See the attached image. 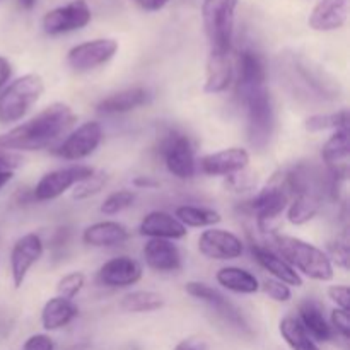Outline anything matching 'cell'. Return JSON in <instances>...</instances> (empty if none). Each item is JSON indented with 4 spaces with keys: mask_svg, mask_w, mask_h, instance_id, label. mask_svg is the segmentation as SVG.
<instances>
[{
    "mask_svg": "<svg viewBox=\"0 0 350 350\" xmlns=\"http://www.w3.org/2000/svg\"><path fill=\"white\" fill-rule=\"evenodd\" d=\"M77 120L74 109L65 103H51L26 122L0 135V149L10 152H34L50 147L72 129Z\"/></svg>",
    "mask_w": 350,
    "mask_h": 350,
    "instance_id": "1",
    "label": "cell"
},
{
    "mask_svg": "<svg viewBox=\"0 0 350 350\" xmlns=\"http://www.w3.org/2000/svg\"><path fill=\"white\" fill-rule=\"evenodd\" d=\"M275 252L299 273L317 282H332L335 277V267L321 248L296 236L275 234L273 238Z\"/></svg>",
    "mask_w": 350,
    "mask_h": 350,
    "instance_id": "2",
    "label": "cell"
},
{
    "mask_svg": "<svg viewBox=\"0 0 350 350\" xmlns=\"http://www.w3.org/2000/svg\"><path fill=\"white\" fill-rule=\"evenodd\" d=\"M239 103L246 113L248 140L256 150H265L275 132V106L269 85L241 96Z\"/></svg>",
    "mask_w": 350,
    "mask_h": 350,
    "instance_id": "3",
    "label": "cell"
},
{
    "mask_svg": "<svg viewBox=\"0 0 350 350\" xmlns=\"http://www.w3.org/2000/svg\"><path fill=\"white\" fill-rule=\"evenodd\" d=\"M44 92V81L40 74H24L10 81L0 91V123L14 125L21 122Z\"/></svg>",
    "mask_w": 350,
    "mask_h": 350,
    "instance_id": "4",
    "label": "cell"
},
{
    "mask_svg": "<svg viewBox=\"0 0 350 350\" xmlns=\"http://www.w3.org/2000/svg\"><path fill=\"white\" fill-rule=\"evenodd\" d=\"M239 0H204L202 19L212 53H231Z\"/></svg>",
    "mask_w": 350,
    "mask_h": 350,
    "instance_id": "5",
    "label": "cell"
},
{
    "mask_svg": "<svg viewBox=\"0 0 350 350\" xmlns=\"http://www.w3.org/2000/svg\"><path fill=\"white\" fill-rule=\"evenodd\" d=\"M291 202V190L284 173L275 174L255 197L248 202L250 214L256 217V224L262 231H270L273 222L279 221Z\"/></svg>",
    "mask_w": 350,
    "mask_h": 350,
    "instance_id": "6",
    "label": "cell"
},
{
    "mask_svg": "<svg viewBox=\"0 0 350 350\" xmlns=\"http://www.w3.org/2000/svg\"><path fill=\"white\" fill-rule=\"evenodd\" d=\"M159 156L167 173L176 180L187 181L197 174V154L190 137L178 130H171L159 144Z\"/></svg>",
    "mask_w": 350,
    "mask_h": 350,
    "instance_id": "7",
    "label": "cell"
},
{
    "mask_svg": "<svg viewBox=\"0 0 350 350\" xmlns=\"http://www.w3.org/2000/svg\"><path fill=\"white\" fill-rule=\"evenodd\" d=\"M185 293L188 294L193 299L202 301V303L207 304L211 310L215 311L219 318L224 321L226 325L232 328V330L239 332L241 335H248L252 337L253 330L250 327L248 320H246L245 314L241 313L238 306L234 303L228 299L222 293H219L217 289H214L212 286L205 282H198V280H190V282L185 284Z\"/></svg>",
    "mask_w": 350,
    "mask_h": 350,
    "instance_id": "8",
    "label": "cell"
},
{
    "mask_svg": "<svg viewBox=\"0 0 350 350\" xmlns=\"http://www.w3.org/2000/svg\"><path fill=\"white\" fill-rule=\"evenodd\" d=\"M94 167L85 166V164H70V166L58 167V170L48 171L40 178L34 188L31 190L34 202H51L60 198L68 190L91 176L94 173Z\"/></svg>",
    "mask_w": 350,
    "mask_h": 350,
    "instance_id": "9",
    "label": "cell"
},
{
    "mask_svg": "<svg viewBox=\"0 0 350 350\" xmlns=\"http://www.w3.org/2000/svg\"><path fill=\"white\" fill-rule=\"evenodd\" d=\"M103 139H105V130L101 123L96 120L84 122L65 137L64 142L53 150V154L64 161L79 163L91 157L99 149Z\"/></svg>",
    "mask_w": 350,
    "mask_h": 350,
    "instance_id": "10",
    "label": "cell"
},
{
    "mask_svg": "<svg viewBox=\"0 0 350 350\" xmlns=\"http://www.w3.org/2000/svg\"><path fill=\"white\" fill-rule=\"evenodd\" d=\"M120 50L118 41L113 38H96L82 41L67 51V65L77 74L91 72L109 64Z\"/></svg>",
    "mask_w": 350,
    "mask_h": 350,
    "instance_id": "11",
    "label": "cell"
},
{
    "mask_svg": "<svg viewBox=\"0 0 350 350\" xmlns=\"http://www.w3.org/2000/svg\"><path fill=\"white\" fill-rule=\"evenodd\" d=\"M91 19L92 12L89 3L85 0H72L65 5L48 10L43 16L41 26L44 33L50 36H60V34L84 29L91 23Z\"/></svg>",
    "mask_w": 350,
    "mask_h": 350,
    "instance_id": "12",
    "label": "cell"
},
{
    "mask_svg": "<svg viewBox=\"0 0 350 350\" xmlns=\"http://www.w3.org/2000/svg\"><path fill=\"white\" fill-rule=\"evenodd\" d=\"M198 252L207 260L215 262H231L241 258L245 253V243L229 229L208 228L198 236Z\"/></svg>",
    "mask_w": 350,
    "mask_h": 350,
    "instance_id": "13",
    "label": "cell"
},
{
    "mask_svg": "<svg viewBox=\"0 0 350 350\" xmlns=\"http://www.w3.org/2000/svg\"><path fill=\"white\" fill-rule=\"evenodd\" d=\"M44 253V243L36 232H27L21 236L10 250V279L16 289H21L26 282L27 273L41 260Z\"/></svg>",
    "mask_w": 350,
    "mask_h": 350,
    "instance_id": "14",
    "label": "cell"
},
{
    "mask_svg": "<svg viewBox=\"0 0 350 350\" xmlns=\"http://www.w3.org/2000/svg\"><path fill=\"white\" fill-rule=\"evenodd\" d=\"M234 74L238 98L255 91V89L265 88L267 79H269L265 57L253 48H243L236 57Z\"/></svg>",
    "mask_w": 350,
    "mask_h": 350,
    "instance_id": "15",
    "label": "cell"
},
{
    "mask_svg": "<svg viewBox=\"0 0 350 350\" xmlns=\"http://www.w3.org/2000/svg\"><path fill=\"white\" fill-rule=\"evenodd\" d=\"M144 269L132 256H115L99 267L96 282L106 289H126L142 280Z\"/></svg>",
    "mask_w": 350,
    "mask_h": 350,
    "instance_id": "16",
    "label": "cell"
},
{
    "mask_svg": "<svg viewBox=\"0 0 350 350\" xmlns=\"http://www.w3.org/2000/svg\"><path fill=\"white\" fill-rule=\"evenodd\" d=\"M252 156L243 147H228L217 152L205 154L197 161V170L207 176L228 178L250 167Z\"/></svg>",
    "mask_w": 350,
    "mask_h": 350,
    "instance_id": "17",
    "label": "cell"
},
{
    "mask_svg": "<svg viewBox=\"0 0 350 350\" xmlns=\"http://www.w3.org/2000/svg\"><path fill=\"white\" fill-rule=\"evenodd\" d=\"M147 269L157 273H174L183 269V256L174 241L167 239H147L142 248Z\"/></svg>",
    "mask_w": 350,
    "mask_h": 350,
    "instance_id": "18",
    "label": "cell"
},
{
    "mask_svg": "<svg viewBox=\"0 0 350 350\" xmlns=\"http://www.w3.org/2000/svg\"><path fill=\"white\" fill-rule=\"evenodd\" d=\"M250 250H252V255L255 258V262L262 267L263 270L270 273V277L275 280H280L286 286L289 287H303L304 280L275 250L269 248V246H263L260 243L253 241L250 245Z\"/></svg>",
    "mask_w": 350,
    "mask_h": 350,
    "instance_id": "19",
    "label": "cell"
},
{
    "mask_svg": "<svg viewBox=\"0 0 350 350\" xmlns=\"http://www.w3.org/2000/svg\"><path fill=\"white\" fill-rule=\"evenodd\" d=\"M139 234L149 239H167V241H180L187 238L188 229L166 211H152L144 215L139 226Z\"/></svg>",
    "mask_w": 350,
    "mask_h": 350,
    "instance_id": "20",
    "label": "cell"
},
{
    "mask_svg": "<svg viewBox=\"0 0 350 350\" xmlns=\"http://www.w3.org/2000/svg\"><path fill=\"white\" fill-rule=\"evenodd\" d=\"M349 0H318L308 17V26L318 33L337 31L347 24Z\"/></svg>",
    "mask_w": 350,
    "mask_h": 350,
    "instance_id": "21",
    "label": "cell"
},
{
    "mask_svg": "<svg viewBox=\"0 0 350 350\" xmlns=\"http://www.w3.org/2000/svg\"><path fill=\"white\" fill-rule=\"evenodd\" d=\"M150 103V92L149 89L142 88V85H135V88L123 89V91L113 92V94L106 96L101 101L96 105V109L101 115H125V113L135 111V109L142 108V106Z\"/></svg>",
    "mask_w": 350,
    "mask_h": 350,
    "instance_id": "22",
    "label": "cell"
},
{
    "mask_svg": "<svg viewBox=\"0 0 350 350\" xmlns=\"http://www.w3.org/2000/svg\"><path fill=\"white\" fill-rule=\"evenodd\" d=\"M232 81H234V60L231 53L208 51L204 91L207 94H221L231 88Z\"/></svg>",
    "mask_w": 350,
    "mask_h": 350,
    "instance_id": "23",
    "label": "cell"
},
{
    "mask_svg": "<svg viewBox=\"0 0 350 350\" xmlns=\"http://www.w3.org/2000/svg\"><path fill=\"white\" fill-rule=\"evenodd\" d=\"M129 239V228L118 221H99L82 231V243L91 248H115Z\"/></svg>",
    "mask_w": 350,
    "mask_h": 350,
    "instance_id": "24",
    "label": "cell"
},
{
    "mask_svg": "<svg viewBox=\"0 0 350 350\" xmlns=\"http://www.w3.org/2000/svg\"><path fill=\"white\" fill-rule=\"evenodd\" d=\"M296 318L314 342H330L335 337L334 330H332L330 323L323 313V306H321L320 301L313 299V297L301 301L299 306H297Z\"/></svg>",
    "mask_w": 350,
    "mask_h": 350,
    "instance_id": "25",
    "label": "cell"
},
{
    "mask_svg": "<svg viewBox=\"0 0 350 350\" xmlns=\"http://www.w3.org/2000/svg\"><path fill=\"white\" fill-rule=\"evenodd\" d=\"M79 317V308L72 299L55 296L44 303L41 310V327L44 332H58L68 327Z\"/></svg>",
    "mask_w": 350,
    "mask_h": 350,
    "instance_id": "26",
    "label": "cell"
},
{
    "mask_svg": "<svg viewBox=\"0 0 350 350\" xmlns=\"http://www.w3.org/2000/svg\"><path fill=\"white\" fill-rule=\"evenodd\" d=\"M349 129L332 132V135L321 147V161L327 166L328 173L349 171Z\"/></svg>",
    "mask_w": 350,
    "mask_h": 350,
    "instance_id": "27",
    "label": "cell"
},
{
    "mask_svg": "<svg viewBox=\"0 0 350 350\" xmlns=\"http://www.w3.org/2000/svg\"><path fill=\"white\" fill-rule=\"evenodd\" d=\"M215 282L229 293L245 294V296L256 294L260 291L258 277L243 267H222L215 273Z\"/></svg>",
    "mask_w": 350,
    "mask_h": 350,
    "instance_id": "28",
    "label": "cell"
},
{
    "mask_svg": "<svg viewBox=\"0 0 350 350\" xmlns=\"http://www.w3.org/2000/svg\"><path fill=\"white\" fill-rule=\"evenodd\" d=\"M294 70L303 79L304 84L310 89H313L321 98H337L338 89H335V82L327 77L321 68L308 62L306 58H294Z\"/></svg>",
    "mask_w": 350,
    "mask_h": 350,
    "instance_id": "29",
    "label": "cell"
},
{
    "mask_svg": "<svg viewBox=\"0 0 350 350\" xmlns=\"http://www.w3.org/2000/svg\"><path fill=\"white\" fill-rule=\"evenodd\" d=\"M174 217L185 226V228L193 229H208L221 224L222 215L217 211L200 205H180L174 211Z\"/></svg>",
    "mask_w": 350,
    "mask_h": 350,
    "instance_id": "30",
    "label": "cell"
},
{
    "mask_svg": "<svg viewBox=\"0 0 350 350\" xmlns=\"http://www.w3.org/2000/svg\"><path fill=\"white\" fill-rule=\"evenodd\" d=\"M120 308L126 313H154L164 308V297L154 291H132L120 299Z\"/></svg>",
    "mask_w": 350,
    "mask_h": 350,
    "instance_id": "31",
    "label": "cell"
},
{
    "mask_svg": "<svg viewBox=\"0 0 350 350\" xmlns=\"http://www.w3.org/2000/svg\"><path fill=\"white\" fill-rule=\"evenodd\" d=\"M279 334L291 350H320L296 317H284L279 323Z\"/></svg>",
    "mask_w": 350,
    "mask_h": 350,
    "instance_id": "32",
    "label": "cell"
},
{
    "mask_svg": "<svg viewBox=\"0 0 350 350\" xmlns=\"http://www.w3.org/2000/svg\"><path fill=\"white\" fill-rule=\"evenodd\" d=\"M304 129L310 133L320 132H335L340 129H349V111L345 108L337 109L332 113H318V115L308 116L304 122Z\"/></svg>",
    "mask_w": 350,
    "mask_h": 350,
    "instance_id": "33",
    "label": "cell"
},
{
    "mask_svg": "<svg viewBox=\"0 0 350 350\" xmlns=\"http://www.w3.org/2000/svg\"><path fill=\"white\" fill-rule=\"evenodd\" d=\"M135 198H137L135 191L129 190V188H122V190L111 191V193L103 200L99 211H101V214L108 215V217H113V215L122 214L123 211L132 207Z\"/></svg>",
    "mask_w": 350,
    "mask_h": 350,
    "instance_id": "34",
    "label": "cell"
},
{
    "mask_svg": "<svg viewBox=\"0 0 350 350\" xmlns=\"http://www.w3.org/2000/svg\"><path fill=\"white\" fill-rule=\"evenodd\" d=\"M327 256L330 258L332 265L347 272L350 267V248H349V236L347 232H342L337 238L328 243Z\"/></svg>",
    "mask_w": 350,
    "mask_h": 350,
    "instance_id": "35",
    "label": "cell"
},
{
    "mask_svg": "<svg viewBox=\"0 0 350 350\" xmlns=\"http://www.w3.org/2000/svg\"><path fill=\"white\" fill-rule=\"evenodd\" d=\"M106 181H108V174L103 173V171H94L91 176L75 185L74 198L75 200H85V198L94 197L106 187Z\"/></svg>",
    "mask_w": 350,
    "mask_h": 350,
    "instance_id": "36",
    "label": "cell"
},
{
    "mask_svg": "<svg viewBox=\"0 0 350 350\" xmlns=\"http://www.w3.org/2000/svg\"><path fill=\"white\" fill-rule=\"evenodd\" d=\"M85 286V275L82 272H70L65 273L60 280L57 282V296L65 297V299H72L81 294V291Z\"/></svg>",
    "mask_w": 350,
    "mask_h": 350,
    "instance_id": "37",
    "label": "cell"
},
{
    "mask_svg": "<svg viewBox=\"0 0 350 350\" xmlns=\"http://www.w3.org/2000/svg\"><path fill=\"white\" fill-rule=\"evenodd\" d=\"M224 187L231 193H248V191H253L258 188V176H256V173H253L250 170L239 171V173L226 178Z\"/></svg>",
    "mask_w": 350,
    "mask_h": 350,
    "instance_id": "38",
    "label": "cell"
},
{
    "mask_svg": "<svg viewBox=\"0 0 350 350\" xmlns=\"http://www.w3.org/2000/svg\"><path fill=\"white\" fill-rule=\"evenodd\" d=\"M260 289H262L270 299L275 301V303L286 304L293 299V289H291L289 286H286L284 282H280V280L272 279V277L267 279L263 284H260Z\"/></svg>",
    "mask_w": 350,
    "mask_h": 350,
    "instance_id": "39",
    "label": "cell"
},
{
    "mask_svg": "<svg viewBox=\"0 0 350 350\" xmlns=\"http://www.w3.org/2000/svg\"><path fill=\"white\" fill-rule=\"evenodd\" d=\"M328 323H330L332 330H334L335 335L342 337L344 340H349V338H350V314H349V311L338 310V308H335V310L330 313V320H328Z\"/></svg>",
    "mask_w": 350,
    "mask_h": 350,
    "instance_id": "40",
    "label": "cell"
},
{
    "mask_svg": "<svg viewBox=\"0 0 350 350\" xmlns=\"http://www.w3.org/2000/svg\"><path fill=\"white\" fill-rule=\"evenodd\" d=\"M327 296L335 304V308L350 311V291L347 286H344V284L330 286L327 291Z\"/></svg>",
    "mask_w": 350,
    "mask_h": 350,
    "instance_id": "41",
    "label": "cell"
},
{
    "mask_svg": "<svg viewBox=\"0 0 350 350\" xmlns=\"http://www.w3.org/2000/svg\"><path fill=\"white\" fill-rule=\"evenodd\" d=\"M21 350H55V340L48 334H34L26 338Z\"/></svg>",
    "mask_w": 350,
    "mask_h": 350,
    "instance_id": "42",
    "label": "cell"
},
{
    "mask_svg": "<svg viewBox=\"0 0 350 350\" xmlns=\"http://www.w3.org/2000/svg\"><path fill=\"white\" fill-rule=\"evenodd\" d=\"M23 166V156L0 149V173H16Z\"/></svg>",
    "mask_w": 350,
    "mask_h": 350,
    "instance_id": "43",
    "label": "cell"
},
{
    "mask_svg": "<svg viewBox=\"0 0 350 350\" xmlns=\"http://www.w3.org/2000/svg\"><path fill=\"white\" fill-rule=\"evenodd\" d=\"M173 350H208V345L204 338L188 337L185 338V340L178 342Z\"/></svg>",
    "mask_w": 350,
    "mask_h": 350,
    "instance_id": "44",
    "label": "cell"
},
{
    "mask_svg": "<svg viewBox=\"0 0 350 350\" xmlns=\"http://www.w3.org/2000/svg\"><path fill=\"white\" fill-rule=\"evenodd\" d=\"M12 74H14V67L10 64V60L7 57H2L0 55V91L12 81Z\"/></svg>",
    "mask_w": 350,
    "mask_h": 350,
    "instance_id": "45",
    "label": "cell"
},
{
    "mask_svg": "<svg viewBox=\"0 0 350 350\" xmlns=\"http://www.w3.org/2000/svg\"><path fill=\"white\" fill-rule=\"evenodd\" d=\"M133 2L147 12H157V10L164 9L170 3V0H133Z\"/></svg>",
    "mask_w": 350,
    "mask_h": 350,
    "instance_id": "46",
    "label": "cell"
},
{
    "mask_svg": "<svg viewBox=\"0 0 350 350\" xmlns=\"http://www.w3.org/2000/svg\"><path fill=\"white\" fill-rule=\"evenodd\" d=\"M132 183L135 188H146V190H152V188L159 187V181L150 176H137Z\"/></svg>",
    "mask_w": 350,
    "mask_h": 350,
    "instance_id": "47",
    "label": "cell"
},
{
    "mask_svg": "<svg viewBox=\"0 0 350 350\" xmlns=\"http://www.w3.org/2000/svg\"><path fill=\"white\" fill-rule=\"evenodd\" d=\"M36 2L38 0H17V3H19V7L23 10H33Z\"/></svg>",
    "mask_w": 350,
    "mask_h": 350,
    "instance_id": "48",
    "label": "cell"
}]
</instances>
